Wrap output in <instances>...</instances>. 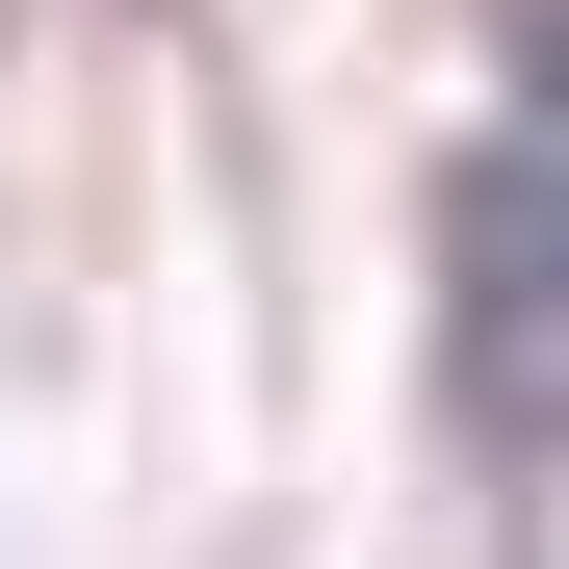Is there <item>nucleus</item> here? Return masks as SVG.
Masks as SVG:
<instances>
[{
  "mask_svg": "<svg viewBox=\"0 0 569 569\" xmlns=\"http://www.w3.org/2000/svg\"><path fill=\"white\" fill-rule=\"evenodd\" d=\"M440 337H466V440H492V466H543V440H569V52H543V104L466 156Z\"/></svg>",
  "mask_w": 569,
  "mask_h": 569,
  "instance_id": "1",
  "label": "nucleus"
}]
</instances>
